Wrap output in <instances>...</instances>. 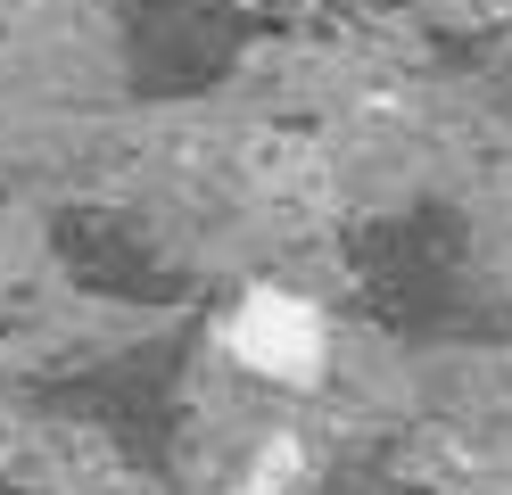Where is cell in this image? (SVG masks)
<instances>
[{
    "mask_svg": "<svg viewBox=\"0 0 512 495\" xmlns=\"http://www.w3.org/2000/svg\"><path fill=\"white\" fill-rule=\"evenodd\" d=\"M356 289L405 339L455 330L471 306V223L455 207H438V198H413V207L364 223L356 231Z\"/></svg>",
    "mask_w": 512,
    "mask_h": 495,
    "instance_id": "7a4b0ae2",
    "label": "cell"
},
{
    "mask_svg": "<svg viewBox=\"0 0 512 495\" xmlns=\"http://www.w3.org/2000/svg\"><path fill=\"white\" fill-rule=\"evenodd\" d=\"M0 495H25V487H9V479H0Z\"/></svg>",
    "mask_w": 512,
    "mask_h": 495,
    "instance_id": "5b68a950",
    "label": "cell"
},
{
    "mask_svg": "<svg viewBox=\"0 0 512 495\" xmlns=\"http://www.w3.org/2000/svg\"><path fill=\"white\" fill-rule=\"evenodd\" d=\"M190 347H199V330H174V339L124 347V355H108V363H83L75 380H58V388H50V405H58V413H83V421H100V429H116V438H133V446H166Z\"/></svg>",
    "mask_w": 512,
    "mask_h": 495,
    "instance_id": "3957f363",
    "label": "cell"
},
{
    "mask_svg": "<svg viewBox=\"0 0 512 495\" xmlns=\"http://www.w3.org/2000/svg\"><path fill=\"white\" fill-rule=\"evenodd\" d=\"M50 248H58V264H67V281L91 289V297H108V306H174V297L190 289L182 264L116 207H58L50 215Z\"/></svg>",
    "mask_w": 512,
    "mask_h": 495,
    "instance_id": "277c9868",
    "label": "cell"
},
{
    "mask_svg": "<svg viewBox=\"0 0 512 495\" xmlns=\"http://www.w3.org/2000/svg\"><path fill=\"white\" fill-rule=\"evenodd\" d=\"M281 0H108L116 75L141 108L223 91L248 66V50L273 33Z\"/></svg>",
    "mask_w": 512,
    "mask_h": 495,
    "instance_id": "6da1fadb",
    "label": "cell"
}]
</instances>
